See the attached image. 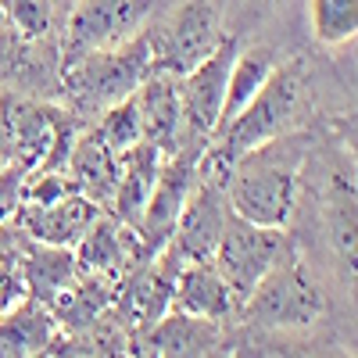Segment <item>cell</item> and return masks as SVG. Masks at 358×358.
I'll return each mask as SVG.
<instances>
[{
    "mask_svg": "<svg viewBox=\"0 0 358 358\" xmlns=\"http://www.w3.org/2000/svg\"><path fill=\"white\" fill-rule=\"evenodd\" d=\"M43 43V40H36ZM36 43L22 40L8 25H0V90H18L40 76Z\"/></svg>",
    "mask_w": 358,
    "mask_h": 358,
    "instance_id": "cell-23",
    "label": "cell"
},
{
    "mask_svg": "<svg viewBox=\"0 0 358 358\" xmlns=\"http://www.w3.org/2000/svg\"><path fill=\"white\" fill-rule=\"evenodd\" d=\"M287 236L283 229H265V226H251L244 219L229 215L219 244H215V255H212V265L219 268V276L229 283V290L236 294V301L255 290V283L276 265V258L287 251Z\"/></svg>",
    "mask_w": 358,
    "mask_h": 358,
    "instance_id": "cell-7",
    "label": "cell"
},
{
    "mask_svg": "<svg viewBox=\"0 0 358 358\" xmlns=\"http://www.w3.org/2000/svg\"><path fill=\"white\" fill-rule=\"evenodd\" d=\"M136 122L143 143L158 147L162 155H172L183 147V101H179V79L169 72H151L133 94Z\"/></svg>",
    "mask_w": 358,
    "mask_h": 358,
    "instance_id": "cell-12",
    "label": "cell"
},
{
    "mask_svg": "<svg viewBox=\"0 0 358 358\" xmlns=\"http://www.w3.org/2000/svg\"><path fill=\"white\" fill-rule=\"evenodd\" d=\"M305 140H273L255 147L226 172V204L236 219L265 229H287L297 204V169Z\"/></svg>",
    "mask_w": 358,
    "mask_h": 358,
    "instance_id": "cell-2",
    "label": "cell"
},
{
    "mask_svg": "<svg viewBox=\"0 0 358 358\" xmlns=\"http://www.w3.org/2000/svg\"><path fill=\"white\" fill-rule=\"evenodd\" d=\"M18 215L33 233V241L47 248H76L83 241V233L101 219L97 204L83 197L79 190H69L43 204H22Z\"/></svg>",
    "mask_w": 358,
    "mask_h": 358,
    "instance_id": "cell-13",
    "label": "cell"
},
{
    "mask_svg": "<svg viewBox=\"0 0 358 358\" xmlns=\"http://www.w3.org/2000/svg\"><path fill=\"white\" fill-rule=\"evenodd\" d=\"M151 358H208L219 348V322L169 308L147 330Z\"/></svg>",
    "mask_w": 358,
    "mask_h": 358,
    "instance_id": "cell-16",
    "label": "cell"
},
{
    "mask_svg": "<svg viewBox=\"0 0 358 358\" xmlns=\"http://www.w3.org/2000/svg\"><path fill=\"white\" fill-rule=\"evenodd\" d=\"M308 25L319 47H348L358 36V0H308Z\"/></svg>",
    "mask_w": 358,
    "mask_h": 358,
    "instance_id": "cell-21",
    "label": "cell"
},
{
    "mask_svg": "<svg viewBox=\"0 0 358 358\" xmlns=\"http://www.w3.org/2000/svg\"><path fill=\"white\" fill-rule=\"evenodd\" d=\"M301 108H305V69L297 62H280L268 83L251 97V104L212 133V140L201 151L197 172L226 179V172L244 155H251L255 147L287 136Z\"/></svg>",
    "mask_w": 358,
    "mask_h": 358,
    "instance_id": "cell-1",
    "label": "cell"
},
{
    "mask_svg": "<svg viewBox=\"0 0 358 358\" xmlns=\"http://www.w3.org/2000/svg\"><path fill=\"white\" fill-rule=\"evenodd\" d=\"M8 165H11V158H8V147H4V143H0V172H4Z\"/></svg>",
    "mask_w": 358,
    "mask_h": 358,
    "instance_id": "cell-29",
    "label": "cell"
},
{
    "mask_svg": "<svg viewBox=\"0 0 358 358\" xmlns=\"http://www.w3.org/2000/svg\"><path fill=\"white\" fill-rule=\"evenodd\" d=\"M0 8H4V25L22 40L36 43L50 36L57 0H0Z\"/></svg>",
    "mask_w": 358,
    "mask_h": 358,
    "instance_id": "cell-25",
    "label": "cell"
},
{
    "mask_svg": "<svg viewBox=\"0 0 358 358\" xmlns=\"http://www.w3.org/2000/svg\"><path fill=\"white\" fill-rule=\"evenodd\" d=\"M262 4H283V0H262Z\"/></svg>",
    "mask_w": 358,
    "mask_h": 358,
    "instance_id": "cell-30",
    "label": "cell"
},
{
    "mask_svg": "<svg viewBox=\"0 0 358 358\" xmlns=\"http://www.w3.org/2000/svg\"><path fill=\"white\" fill-rule=\"evenodd\" d=\"M65 176L83 197H90L97 208H108L115 194V179H118V155L108 151L94 129L79 133L65 162Z\"/></svg>",
    "mask_w": 358,
    "mask_h": 358,
    "instance_id": "cell-17",
    "label": "cell"
},
{
    "mask_svg": "<svg viewBox=\"0 0 358 358\" xmlns=\"http://www.w3.org/2000/svg\"><path fill=\"white\" fill-rule=\"evenodd\" d=\"M322 312L326 301L294 248H287L276 258V265L255 283V290L236 308L241 322L251 330H315Z\"/></svg>",
    "mask_w": 358,
    "mask_h": 358,
    "instance_id": "cell-4",
    "label": "cell"
},
{
    "mask_svg": "<svg viewBox=\"0 0 358 358\" xmlns=\"http://www.w3.org/2000/svg\"><path fill=\"white\" fill-rule=\"evenodd\" d=\"M65 358H108V355H97L94 348H86V351H69Z\"/></svg>",
    "mask_w": 358,
    "mask_h": 358,
    "instance_id": "cell-28",
    "label": "cell"
},
{
    "mask_svg": "<svg viewBox=\"0 0 358 358\" xmlns=\"http://www.w3.org/2000/svg\"><path fill=\"white\" fill-rule=\"evenodd\" d=\"M72 265L76 258L65 251V248H47V244H36L33 258H29L25 273L33 280V290L40 297H57L72 287Z\"/></svg>",
    "mask_w": 358,
    "mask_h": 358,
    "instance_id": "cell-24",
    "label": "cell"
},
{
    "mask_svg": "<svg viewBox=\"0 0 358 358\" xmlns=\"http://www.w3.org/2000/svg\"><path fill=\"white\" fill-rule=\"evenodd\" d=\"M226 179L204 176L197 172V183L183 204V212L176 219V229L169 236V244L162 251H169L179 265H194V262H212L215 244L229 222V204H226Z\"/></svg>",
    "mask_w": 358,
    "mask_h": 358,
    "instance_id": "cell-8",
    "label": "cell"
},
{
    "mask_svg": "<svg viewBox=\"0 0 358 358\" xmlns=\"http://www.w3.org/2000/svg\"><path fill=\"white\" fill-rule=\"evenodd\" d=\"M94 133H97V140L108 147L111 155H126V151H133L136 143H143V136H140V122H136V108H133V97H126L122 104H115V108L101 111Z\"/></svg>",
    "mask_w": 358,
    "mask_h": 358,
    "instance_id": "cell-26",
    "label": "cell"
},
{
    "mask_svg": "<svg viewBox=\"0 0 358 358\" xmlns=\"http://www.w3.org/2000/svg\"><path fill=\"white\" fill-rule=\"evenodd\" d=\"M241 54V43L233 36L222 40V47L204 57L197 69H190L187 76H179V101H183V129L187 136L208 143L212 133L219 129L222 118V101H226V83H229V69Z\"/></svg>",
    "mask_w": 358,
    "mask_h": 358,
    "instance_id": "cell-11",
    "label": "cell"
},
{
    "mask_svg": "<svg viewBox=\"0 0 358 358\" xmlns=\"http://www.w3.org/2000/svg\"><path fill=\"white\" fill-rule=\"evenodd\" d=\"M222 40L226 29L219 0H183L151 33L155 72H169L176 79L187 76L204 57H212L222 47Z\"/></svg>",
    "mask_w": 358,
    "mask_h": 358,
    "instance_id": "cell-5",
    "label": "cell"
},
{
    "mask_svg": "<svg viewBox=\"0 0 358 358\" xmlns=\"http://www.w3.org/2000/svg\"><path fill=\"white\" fill-rule=\"evenodd\" d=\"M326 233L341 262L355 273V179L348 183V176H337L326 194Z\"/></svg>",
    "mask_w": 358,
    "mask_h": 358,
    "instance_id": "cell-22",
    "label": "cell"
},
{
    "mask_svg": "<svg viewBox=\"0 0 358 358\" xmlns=\"http://www.w3.org/2000/svg\"><path fill=\"white\" fill-rule=\"evenodd\" d=\"M40 358H43V355H40Z\"/></svg>",
    "mask_w": 358,
    "mask_h": 358,
    "instance_id": "cell-34",
    "label": "cell"
},
{
    "mask_svg": "<svg viewBox=\"0 0 358 358\" xmlns=\"http://www.w3.org/2000/svg\"><path fill=\"white\" fill-rule=\"evenodd\" d=\"M0 25H4V8H0Z\"/></svg>",
    "mask_w": 358,
    "mask_h": 358,
    "instance_id": "cell-31",
    "label": "cell"
},
{
    "mask_svg": "<svg viewBox=\"0 0 358 358\" xmlns=\"http://www.w3.org/2000/svg\"><path fill=\"white\" fill-rule=\"evenodd\" d=\"M172 308L197 315V319L226 322L236 308H241V301H236V294L229 290V283L219 276V268L212 262H194V265H183L176 273Z\"/></svg>",
    "mask_w": 358,
    "mask_h": 358,
    "instance_id": "cell-14",
    "label": "cell"
},
{
    "mask_svg": "<svg viewBox=\"0 0 358 358\" xmlns=\"http://www.w3.org/2000/svg\"><path fill=\"white\" fill-rule=\"evenodd\" d=\"M22 187H25V169L8 165L0 172V226L22 208Z\"/></svg>",
    "mask_w": 358,
    "mask_h": 358,
    "instance_id": "cell-27",
    "label": "cell"
},
{
    "mask_svg": "<svg viewBox=\"0 0 358 358\" xmlns=\"http://www.w3.org/2000/svg\"><path fill=\"white\" fill-rule=\"evenodd\" d=\"M54 341V319L36 301H18L0 315V358H40Z\"/></svg>",
    "mask_w": 358,
    "mask_h": 358,
    "instance_id": "cell-18",
    "label": "cell"
},
{
    "mask_svg": "<svg viewBox=\"0 0 358 358\" xmlns=\"http://www.w3.org/2000/svg\"><path fill=\"white\" fill-rule=\"evenodd\" d=\"M208 358H212V355H208Z\"/></svg>",
    "mask_w": 358,
    "mask_h": 358,
    "instance_id": "cell-33",
    "label": "cell"
},
{
    "mask_svg": "<svg viewBox=\"0 0 358 358\" xmlns=\"http://www.w3.org/2000/svg\"><path fill=\"white\" fill-rule=\"evenodd\" d=\"M0 126H4V140H8L4 147H8L11 165L36 172L54 151L62 129L72 126V115L33 94L0 90Z\"/></svg>",
    "mask_w": 358,
    "mask_h": 358,
    "instance_id": "cell-6",
    "label": "cell"
},
{
    "mask_svg": "<svg viewBox=\"0 0 358 358\" xmlns=\"http://www.w3.org/2000/svg\"><path fill=\"white\" fill-rule=\"evenodd\" d=\"M280 57L276 50L268 43H255V47H241V54H236V62L229 69V83H226V101H222V118L219 126H226L233 115H241L251 97L258 94V90L268 83V76L276 72Z\"/></svg>",
    "mask_w": 358,
    "mask_h": 358,
    "instance_id": "cell-19",
    "label": "cell"
},
{
    "mask_svg": "<svg viewBox=\"0 0 358 358\" xmlns=\"http://www.w3.org/2000/svg\"><path fill=\"white\" fill-rule=\"evenodd\" d=\"M162 151L151 143H136L133 151L118 155V179H115V194H111V208H115V219L136 229L140 215H143V204L155 190V179L162 169Z\"/></svg>",
    "mask_w": 358,
    "mask_h": 358,
    "instance_id": "cell-15",
    "label": "cell"
},
{
    "mask_svg": "<svg viewBox=\"0 0 358 358\" xmlns=\"http://www.w3.org/2000/svg\"><path fill=\"white\" fill-rule=\"evenodd\" d=\"M122 358H136V355H122Z\"/></svg>",
    "mask_w": 358,
    "mask_h": 358,
    "instance_id": "cell-32",
    "label": "cell"
},
{
    "mask_svg": "<svg viewBox=\"0 0 358 358\" xmlns=\"http://www.w3.org/2000/svg\"><path fill=\"white\" fill-rule=\"evenodd\" d=\"M233 358H355L348 348L312 337V330H255Z\"/></svg>",
    "mask_w": 358,
    "mask_h": 358,
    "instance_id": "cell-20",
    "label": "cell"
},
{
    "mask_svg": "<svg viewBox=\"0 0 358 358\" xmlns=\"http://www.w3.org/2000/svg\"><path fill=\"white\" fill-rule=\"evenodd\" d=\"M151 0H76L65 22V57L118 47L147 25Z\"/></svg>",
    "mask_w": 358,
    "mask_h": 358,
    "instance_id": "cell-10",
    "label": "cell"
},
{
    "mask_svg": "<svg viewBox=\"0 0 358 358\" xmlns=\"http://www.w3.org/2000/svg\"><path fill=\"white\" fill-rule=\"evenodd\" d=\"M197 162H201V151H187V147H179V151L162 158L155 190H151V197H147L143 215L133 229L151 258L169 244V236L176 229V219H179V212H183L194 183H197Z\"/></svg>",
    "mask_w": 358,
    "mask_h": 358,
    "instance_id": "cell-9",
    "label": "cell"
},
{
    "mask_svg": "<svg viewBox=\"0 0 358 358\" xmlns=\"http://www.w3.org/2000/svg\"><path fill=\"white\" fill-rule=\"evenodd\" d=\"M155 72V47L151 33L140 29L118 47L86 50L76 57H62V90L72 108L86 115H101L126 97L136 94V86Z\"/></svg>",
    "mask_w": 358,
    "mask_h": 358,
    "instance_id": "cell-3",
    "label": "cell"
}]
</instances>
